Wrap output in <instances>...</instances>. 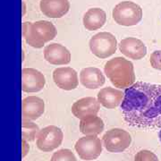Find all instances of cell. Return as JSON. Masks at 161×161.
Returning <instances> with one entry per match:
<instances>
[{"instance_id":"6da1fadb","label":"cell","mask_w":161,"mask_h":161,"mask_svg":"<svg viewBox=\"0 0 161 161\" xmlns=\"http://www.w3.org/2000/svg\"><path fill=\"white\" fill-rule=\"evenodd\" d=\"M121 104L128 125L144 130L161 128V85L137 81L125 89Z\"/></svg>"},{"instance_id":"7a4b0ae2","label":"cell","mask_w":161,"mask_h":161,"mask_svg":"<svg viewBox=\"0 0 161 161\" xmlns=\"http://www.w3.org/2000/svg\"><path fill=\"white\" fill-rule=\"evenodd\" d=\"M104 71L107 77L116 88L127 89L135 83L133 64L124 58H115L108 61Z\"/></svg>"},{"instance_id":"3957f363","label":"cell","mask_w":161,"mask_h":161,"mask_svg":"<svg viewBox=\"0 0 161 161\" xmlns=\"http://www.w3.org/2000/svg\"><path fill=\"white\" fill-rule=\"evenodd\" d=\"M58 34L55 25L48 21L23 23V36L26 43L35 48H41L45 43L54 40Z\"/></svg>"},{"instance_id":"277c9868","label":"cell","mask_w":161,"mask_h":161,"mask_svg":"<svg viewBox=\"0 0 161 161\" xmlns=\"http://www.w3.org/2000/svg\"><path fill=\"white\" fill-rule=\"evenodd\" d=\"M115 22L123 26H133L142 19V7L132 1H123L115 6L112 12Z\"/></svg>"},{"instance_id":"5b68a950","label":"cell","mask_w":161,"mask_h":161,"mask_svg":"<svg viewBox=\"0 0 161 161\" xmlns=\"http://www.w3.org/2000/svg\"><path fill=\"white\" fill-rule=\"evenodd\" d=\"M92 54L99 58H107L114 55L117 48V40L110 32H99L90 40Z\"/></svg>"},{"instance_id":"8992f818","label":"cell","mask_w":161,"mask_h":161,"mask_svg":"<svg viewBox=\"0 0 161 161\" xmlns=\"http://www.w3.org/2000/svg\"><path fill=\"white\" fill-rule=\"evenodd\" d=\"M103 145L106 150L113 153L123 152L128 149L132 142L130 133L123 129H111L104 134Z\"/></svg>"},{"instance_id":"52a82bcc","label":"cell","mask_w":161,"mask_h":161,"mask_svg":"<svg viewBox=\"0 0 161 161\" xmlns=\"http://www.w3.org/2000/svg\"><path fill=\"white\" fill-rule=\"evenodd\" d=\"M75 150L81 159H97L102 152V144L97 135H86L80 138L75 143Z\"/></svg>"},{"instance_id":"ba28073f","label":"cell","mask_w":161,"mask_h":161,"mask_svg":"<svg viewBox=\"0 0 161 161\" xmlns=\"http://www.w3.org/2000/svg\"><path fill=\"white\" fill-rule=\"evenodd\" d=\"M63 139L64 133L59 127L49 125L39 132L37 136V147L45 152L52 151L61 145Z\"/></svg>"},{"instance_id":"9c48e42d","label":"cell","mask_w":161,"mask_h":161,"mask_svg":"<svg viewBox=\"0 0 161 161\" xmlns=\"http://www.w3.org/2000/svg\"><path fill=\"white\" fill-rule=\"evenodd\" d=\"M46 84L43 74L34 68H23L22 70V90L24 92H38Z\"/></svg>"},{"instance_id":"30bf717a","label":"cell","mask_w":161,"mask_h":161,"mask_svg":"<svg viewBox=\"0 0 161 161\" xmlns=\"http://www.w3.org/2000/svg\"><path fill=\"white\" fill-rule=\"evenodd\" d=\"M53 80L58 88L64 91H72L79 84L76 71L71 67H59L53 73Z\"/></svg>"},{"instance_id":"8fae6325","label":"cell","mask_w":161,"mask_h":161,"mask_svg":"<svg viewBox=\"0 0 161 161\" xmlns=\"http://www.w3.org/2000/svg\"><path fill=\"white\" fill-rule=\"evenodd\" d=\"M45 103L42 98L29 96L23 98L22 103V116L24 121H34L43 115Z\"/></svg>"},{"instance_id":"7c38bea8","label":"cell","mask_w":161,"mask_h":161,"mask_svg":"<svg viewBox=\"0 0 161 161\" xmlns=\"http://www.w3.org/2000/svg\"><path fill=\"white\" fill-rule=\"evenodd\" d=\"M100 108V103L93 97L80 98L74 103L72 113L79 119H84L92 115H97Z\"/></svg>"},{"instance_id":"4fadbf2b","label":"cell","mask_w":161,"mask_h":161,"mask_svg":"<svg viewBox=\"0 0 161 161\" xmlns=\"http://www.w3.org/2000/svg\"><path fill=\"white\" fill-rule=\"evenodd\" d=\"M119 49L125 57L134 60H140L146 56L147 47L142 40L136 38H125L121 40Z\"/></svg>"},{"instance_id":"5bb4252c","label":"cell","mask_w":161,"mask_h":161,"mask_svg":"<svg viewBox=\"0 0 161 161\" xmlns=\"http://www.w3.org/2000/svg\"><path fill=\"white\" fill-rule=\"evenodd\" d=\"M44 58L51 64H67L71 62V53L61 44L52 43L45 47Z\"/></svg>"},{"instance_id":"9a60e30c","label":"cell","mask_w":161,"mask_h":161,"mask_svg":"<svg viewBox=\"0 0 161 161\" xmlns=\"http://www.w3.org/2000/svg\"><path fill=\"white\" fill-rule=\"evenodd\" d=\"M40 11L48 18H61L70 10L69 0H41Z\"/></svg>"},{"instance_id":"2e32d148","label":"cell","mask_w":161,"mask_h":161,"mask_svg":"<svg viewBox=\"0 0 161 161\" xmlns=\"http://www.w3.org/2000/svg\"><path fill=\"white\" fill-rule=\"evenodd\" d=\"M125 97V93L115 90L114 88L108 87L100 90L98 93V100L106 108H115L122 104Z\"/></svg>"},{"instance_id":"e0dca14e","label":"cell","mask_w":161,"mask_h":161,"mask_svg":"<svg viewBox=\"0 0 161 161\" xmlns=\"http://www.w3.org/2000/svg\"><path fill=\"white\" fill-rule=\"evenodd\" d=\"M81 84L87 89H98L105 83V76L102 72L96 67H87L80 74Z\"/></svg>"},{"instance_id":"ac0fdd59","label":"cell","mask_w":161,"mask_h":161,"mask_svg":"<svg viewBox=\"0 0 161 161\" xmlns=\"http://www.w3.org/2000/svg\"><path fill=\"white\" fill-rule=\"evenodd\" d=\"M107 22L106 12L100 8H92L83 16V25L88 31H96L104 26Z\"/></svg>"},{"instance_id":"d6986e66","label":"cell","mask_w":161,"mask_h":161,"mask_svg":"<svg viewBox=\"0 0 161 161\" xmlns=\"http://www.w3.org/2000/svg\"><path fill=\"white\" fill-rule=\"evenodd\" d=\"M103 130V121L97 115L89 116L80 122V131L85 135H98Z\"/></svg>"},{"instance_id":"ffe728a7","label":"cell","mask_w":161,"mask_h":161,"mask_svg":"<svg viewBox=\"0 0 161 161\" xmlns=\"http://www.w3.org/2000/svg\"><path fill=\"white\" fill-rule=\"evenodd\" d=\"M40 132L39 126L31 121H22V140L33 142Z\"/></svg>"},{"instance_id":"44dd1931","label":"cell","mask_w":161,"mask_h":161,"mask_svg":"<svg viewBox=\"0 0 161 161\" xmlns=\"http://www.w3.org/2000/svg\"><path fill=\"white\" fill-rule=\"evenodd\" d=\"M51 161H76V158L72 150L63 149L53 154Z\"/></svg>"},{"instance_id":"7402d4cb","label":"cell","mask_w":161,"mask_h":161,"mask_svg":"<svg viewBox=\"0 0 161 161\" xmlns=\"http://www.w3.org/2000/svg\"><path fill=\"white\" fill-rule=\"evenodd\" d=\"M134 161H159L156 154L150 150H143L139 151L134 157Z\"/></svg>"},{"instance_id":"603a6c76","label":"cell","mask_w":161,"mask_h":161,"mask_svg":"<svg viewBox=\"0 0 161 161\" xmlns=\"http://www.w3.org/2000/svg\"><path fill=\"white\" fill-rule=\"evenodd\" d=\"M150 64L154 69L161 71V50L154 51L150 55Z\"/></svg>"},{"instance_id":"cb8c5ba5","label":"cell","mask_w":161,"mask_h":161,"mask_svg":"<svg viewBox=\"0 0 161 161\" xmlns=\"http://www.w3.org/2000/svg\"><path fill=\"white\" fill-rule=\"evenodd\" d=\"M22 145H23V158H24L27 155V153L29 152L30 147L25 140H22Z\"/></svg>"},{"instance_id":"d4e9b609","label":"cell","mask_w":161,"mask_h":161,"mask_svg":"<svg viewBox=\"0 0 161 161\" xmlns=\"http://www.w3.org/2000/svg\"><path fill=\"white\" fill-rule=\"evenodd\" d=\"M159 140H160V142H161V131L159 132Z\"/></svg>"}]
</instances>
